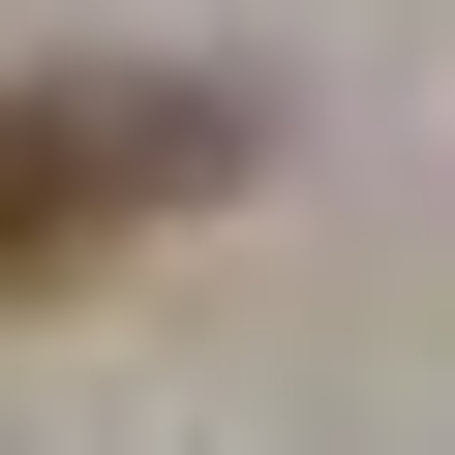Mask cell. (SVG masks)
<instances>
[{"instance_id":"1","label":"cell","mask_w":455,"mask_h":455,"mask_svg":"<svg viewBox=\"0 0 455 455\" xmlns=\"http://www.w3.org/2000/svg\"><path fill=\"white\" fill-rule=\"evenodd\" d=\"M212 152H243L212 92H0V304H61L122 212H182Z\"/></svg>"}]
</instances>
